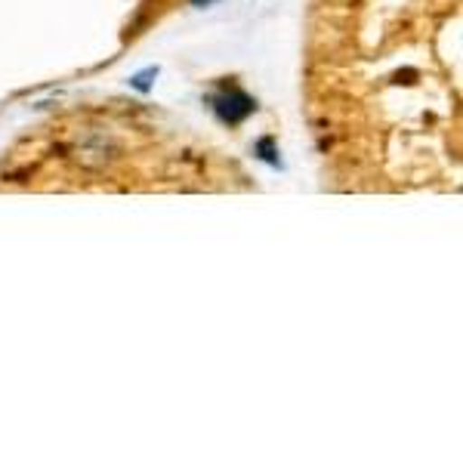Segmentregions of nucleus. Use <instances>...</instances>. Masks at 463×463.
<instances>
[{
	"mask_svg": "<svg viewBox=\"0 0 463 463\" xmlns=\"http://www.w3.org/2000/svg\"><path fill=\"white\" fill-rule=\"evenodd\" d=\"M211 102H213L216 118H220L222 124H241L244 118L257 111V102L238 87H222Z\"/></svg>",
	"mask_w": 463,
	"mask_h": 463,
	"instance_id": "obj_1",
	"label": "nucleus"
},
{
	"mask_svg": "<svg viewBox=\"0 0 463 463\" xmlns=\"http://www.w3.org/2000/svg\"><path fill=\"white\" fill-rule=\"evenodd\" d=\"M155 74H158V69H148L143 74H137V78H133V87H137V90H148V84H152Z\"/></svg>",
	"mask_w": 463,
	"mask_h": 463,
	"instance_id": "obj_3",
	"label": "nucleus"
},
{
	"mask_svg": "<svg viewBox=\"0 0 463 463\" xmlns=\"http://www.w3.org/2000/svg\"><path fill=\"white\" fill-rule=\"evenodd\" d=\"M195 6H207V4H213V0H192Z\"/></svg>",
	"mask_w": 463,
	"mask_h": 463,
	"instance_id": "obj_4",
	"label": "nucleus"
},
{
	"mask_svg": "<svg viewBox=\"0 0 463 463\" xmlns=\"http://www.w3.org/2000/svg\"><path fill=\"white\" fill-rule=\"evenodd\" d=\"M257 152H260V158H263V161L279 164V152H275L272 139H263V143H257Z\"/></svg>",
	"mask_w": 463,
	"mask_h": 463,
	"instance_id": "obj_2",
	"label": "nucleus"
}]
</instances>
